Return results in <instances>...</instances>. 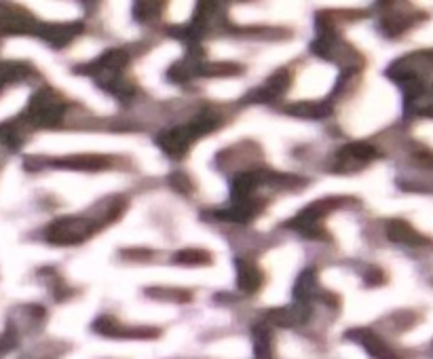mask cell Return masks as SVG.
I'll use <instances>...</instances> for the list:
<instances>
[{
	"label": "cell",
	"instance_id": "cell-1",
	"mask_svg": "<svg viewBox=\"0 0 433 359\" xmlns=\"http://www.w3.org/2000/svg\"><path fill=\"white\" fill-rule=\"evenodd\" d=\"M218 125H220V118L215 116L213 112H209V110H203L201 114H197L193 121H188L186 125H180V127H173V129L163 131L157 138V144L171 158H182L188 152V148L193 146L195 140L211 134Z\"/></svg>",
	"mask_w": 433,
	"mask_h": 359
},
{
	"label": "cell",
	"instance_id": "cell-2",
	"mask_svg": "<svg viewBox=\"0 0 433 359\" xmlns=\"http://www.w3.org/2000/svg\"><path fill=\"white\" fill-rule=\"evenodd\" d=\"M127 64H129V55L121 49H112V51L104 53L100 59L91 62L89 66H82L78 70H82V74H94L96 81L106 91L125 100L129 95H134L132 83H127L125 76H123V70H125Z\"/></svg>",
	"mask_w": 433,
	"mask_h": 359
},
{
	"label": "cell",
	"instance_id": "cell-3",
	"mask_svg": "<svg viewBox=\"0 0 433 359\" xmlns=\"http://www.w3.org/2000/svg\"><path fill=\"white\" fill-rule=\"evenodd\" d=\"M66 112V102L53 89H40L34 93L26 108V123L32 127H58Z\"/></svg>",
	"mask_w": 433,
	"mask_h": 359
},
{
	"label": "cell",
	"instance_id": "cell-4",
	"mask_svg": "<svg viewBox=\"0 0 433 359\" xmlns=\"http://www.w3.org/2000/svg\"><path fill=\"white\" fill-rule=\"evenodd\" d=\"M344 203H351V199H342V196H330V199H321V201L311 203L309 208L302 210L294 220L288 222L290 228H296L300 234H305L309 239H321L326 237L324 232V218L328 214H332L334 210L342 208Z\"/></svg>",
	"mask_w": 433,
	"mask_h": 359
},
{
	"label": "cell",
	"instance_id": "cell-5",
	"mask_svg": "<svg viewBox=\"0 0 433 359\" xmlns=\"http://www.w3.org/2000/svg\"><path fill=\"white\" fill-rule=\"evenodd\" d=\"M98 230V222L80 216H64L55 222H51L45 230L47 241L53 246H74L82 243Z\"/></svg>",
	"mask_w": 433,
	"mask_h": 359
},
{
	"label": "cell",
	"instance_id": "cell-6",
	"mask_svg": "<svg viewBox=\"0 0 433 359\" xmlns=\"http://www.w3.org/2000/svg\"><path fill=\"white\" fill-rule=\"evenodd\" d=\"M378 156L376 148L372 144H366V142H353V144H346L338 150L336 154V163H334V172H340V174H349V172H357V169H364L370 161Z\"/></svg>",
	"mask_w": 433,
	"mask_h": 359
},
{
	"label": "cell",
	"instance_id": "cell-7",
	"mask_svg": "<svg viewBox=\"0 0 433 359\" xmlns=\"http://www.w3.org/2000/svg\"><path fill=\"white\" fill-rule=\"evenodd\" d=\"M313 51L319 55V57H326L338 66H353V59H357V53L346 45L342 38L334 36L332 30H324L319 34V38H315L313 43Z\"/></svg>",
	"mask_w": 433,
	"mask_h": 359
},
{
	"label": "cell",
	"instance_id": "cell-8",
	"mask_svg": "<svg viewBox=\"0 0 433 359\" xmlns=\"http://www.w3.org/2000/svg\"><path fill=\"white\" fill-rule=\"evenodd\" d=\"M406 110L421 116H433V87L423 85V81H412L404 85Z\"/></svg>",
	"mask_w": 433,
	"mask_h": 359
},
{
	"label": "cell",
	"instance_id": "cell-9",
	"mask_svg": "<svg viewBox=\"0 0 433 359\" xmlns=\"http://www.w3.org/2000/svg\"><path fill=\"white\" fill-rule=\"evenodd\" d=\"M292 83V74L288 70H279L275 72L269 81L263 85V87H258L251 95H247V100L251 102H260V104H265V102H275L277 98H281L288 87Z\"/></svg>",
	"mask_w": 433,
	"mask_h": 359
},
{
	"label": "cell",
	"instance_id": "cell-10",
	"mask_svg": "<svg viewBox=\"0 0 433 359\" xmlns=\"http://www.w3.org/2000/svg\"><path fill=\"white\" fill-rule=\"evenodd\" d=\"M55 167L72 169V172H102L110 167V158L100 154H76V156L60 158V161H55Z\"/></svg>",
	"mask_w": 433,
	"mask_h": 359
},
{
	"label": "cell",
	"instance_id": "cell-11",
	"mask_svg": "<svg viewBox=\"0 0 433 359\" xmlns=\"http://www.w3.org/2000/svg\"><path fill=\"white\" fill-rule=\"evenodd\" d=\"M78 32H82V24H49V26H40L38 34L45 38L47 43L60 49L72 43Z\"/></svg>",
	"mask_w": 433,
	"mask_h": 359
},
{
	"label": "cell",
	"instance_id": "cell-12",
	"mask_svg": "<svg viewBox=\"0 0 433 359\" xmlns=\"http://www.w3.org/2000/svg\"><path fill=\"white\" fill-rule=\"evenodd\" d=\"M346 336L357 340L374 359H398V355L382 342V338H378L370 330H351V332H346Z\"/></svg>",
	"mask_w": 433,
	"mask_h": 359
},
{
	"label": "cell",
	"instance_id": "cell-13",
	"mask_svg": "<svg viewBox=\"0 0 433 359\" xmlns=\"http://www.w3.org/2000/svg\"><path fill=\"white\" fill-rule=\"evenodd\" d=\"M263 282H265L263 270H260L254 262L237 260V284L243 292H247V294L258 292L260 286H263Z\"/></svg>",
	"mask_w": 433,
	"mask_h": 359
},
{
	"label": "cell",
	"instance_id": "cell-14",
	"mask_svg": "<svg viewBox=\"0 0 433 359\" xmlns=\"http://www.w3.org/2000/svg\"><path fill=\"white\" fill-rule=\"evenodd\" d=\"M387 237H389V241L404 243V246H423L425 243V237L418 234L404 220H391V222H389L387 224Z\"/></svg>",
	"mask_w": 433,
	"mask_h": 359
},
{
	"label": "cell",
	"instance_id": "cell-15",
	"mask_svg": "<svg viewBox=\"0 0 433 359\" xmlns=\"http://www.w3.org/2000/svg\"><path fill=\"white\" fill-rule=\"evenodd\" d=\"M309 317V309L307 306H288V309H275L267 315L269 322H273L275 326H296V324H302L305 319Z\"/></svg>",
	"mask_w": 433,
	"mask_h": 359
},
{
	"label": "cell",
	"instance_id": "cell-16",
	"mask_svg": "<svg viewBox=\"0 0 433 359\" xmlns=\"http://www.w3.org/2000/svg\"><path fill=\"white\" fill-rule=\"evenodd\" d=\"M290 114L296 116H307V118H321L330 112V108L324 102H305V104H292V108H288Z\"/></svg>",
	"mask_w": 433,
	"mask_h": 359
},
{
	"label": "cell",
	"instance_id": "cell-17",
	"mask_svg": "<svg viewBox=\"0 0 433 359\" xmlns=\"http://www.w3.org/2000/svg\"><path fill=\"white\" fill-rule=\"evenodd\" d=\"M254 351L258 359H269L271 357V332L267 326H256L254 328Z\"/></svg>",
	"mask_w": 433,
	"mask_h": 359
},
{
	"label": "cell",
	"instance_id": "cell-18",
	"mask_svg": "<svg viewBox=\"0 0 433 359\" xmlns=\"http://www.w3.org/2000/svg\"><path fill=\"white\" fill-rule=\"evenodd\" d=\"M315 292H317V277H315V273L313 270H307L305 275H300L298 284H296V298L305 302Z\"/></svg>",
	"mask_w": 433,
	"mask_h": 359
},
{
	"label": "cell",
	"instance_id": "cell-19",
	"mask_svg": "<svg viewBox=\"0 0 433 359\" xmlns=\"http://www.w3.org/2000/svg\"><path fill=\"white\" fill-rule=\"evenodd\" d=\"M30 68L24 64H0V87L13 83V81H21L24 76H28Z\"/></svg>",
	"mask_w": 433,
	"mask_h": 359
},
{
	"label": "cell",
	"instance_id": "cell-20",
	"mask_svg": "<svg viewBox=\"0 0 433 359\" xmlns=\"http://www.w3.org/2000/svg\"><path fill=\"white\" fill-rule=\"evenodd\" d=\"M176 260H178L180 264H191V266H197V264H209V262H211L209 254L203 252V250H184V252H180V254L176 256Z\"/></svg>",
	"mask_w": 433,
	"mask_h": 359
},
{
	"label": "cell",
	"instance_id": "cell-21",
	"mask_svg": "<svg viewBox=\"0 0 433 359\" xmlns=\"http://www.w3.org/2000/svg\"><path fill=\"white\" fill-rule=\"evenodd\" d=\"M136 17L140 21H146V19H157L161 15V3H138V7L134 9Z\"/></svg>",
	"mask_w": 433,
	"mask_h": 359
},
{
	"label": "cell",
	"instance_id": "cell-22",
	"mask_svg": "<svg viewBox=\"0 0 433 359\" xmlns=\"http://www.w3.org/2000/svg\"><path fill=\"white\" fill-rule=\"evenodd\" d=\"M169 184H171V186H176V188H186V192L193 188L191 180H188L184 174H173V176L169 178Z\"/></svg>",
	"mask_w": 433,
	"mask_h": 359
},
{
	"label": "cell",
	"instance_id": "cell-23",
	"mask_svg": "<svg viewBox=\"0 0 433 359\" xmlns=\"http://www.w3.org/2000/svg\"><path fill=\"white\" fill-rule=\"evenodd\" d=\"M382 282H385V277H382V273L378 268H370L366 273V284L368 286H380Z\"/></svg>",
	"mask_w": 433,
	"mask_h": 359
}]
</instances>
